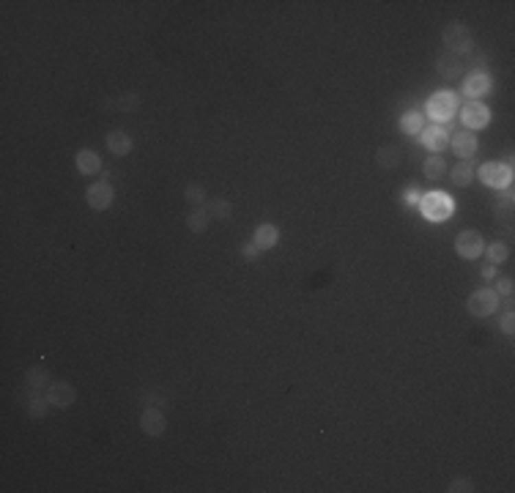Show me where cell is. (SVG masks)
Listing matches in <instances>:
<instances>
[{
    "mask_svg": "<svg viewBox=\"0 0 515 493\" xmlns=\"http://www.w3.org/2000/svg\"><path fill=\"white\" fill-rule=\"evenodd\" d=\"M466 310H469V315H474V318H488L491 312L499 310V296H496V290H494V288H477V290H472V296L466 299Z\"/></svg>",
    "mask_w": 515,
    "mask_h": 493,
    "instance_id": "cell-5",
    "label": "cell"
},
{
    "mask_svg": "<svg viewBox=\"0 0 515 493\" xmlns=\"http://www.w3.org/2000/svg\"><path fill=\"white\" fill-rule=\"evenodd\" d=\"M483 249H485V242H483L480 231H461V233H458V239H455V252H458V257H464V260H477V257L483 255Z\"/></svg>",
    "mask_w": 515,
    "mask_h": 493,
    "instance_id": "cell-8",
    "label": "cell"
},
{
    "mask_svg": "<svg viewBox=\"0 0 515 493\" xmlns=\"http://www.w3.org/2000/svg\"><path fill=\"white\" fill-rule=\"evenodd\" d=\"M27 395H30V403H27V414H30L33 420H41V417L47 414V406H49L47 395H44V392H33V389H27Z\"/></svg>",
    "mask_w": 515,
    "mask_h": 493,
    "instance_id": "cell-24",
    "label": "cell"
},
{
    "mask_svg": "<svg viewBox=\"0 0 515 493\" xmlns=\"http://www.w3.org/2000/svg\"><path fill=\"white\" fill-rule=\"evenodd\" d=\"M253 242H255V246L260 249V252L277 246V242H279V231H277V225H271V222H260V225L255 228V233H253Z\"/></svg>",
    "mask_w": 515,
    "mask_h": 493,
    "instance_id": "cell-17",
    "label": "cell"
},
{
    "mask_svg": "<svg viewBox=\"0 0 515 493\" xmlns=\"http://www.w3.org/2000/svg\"><path fill=\"white\" fill-rule=\"evenodd\" d=\"M25 384H27V389H33V392H44V389L49 387V373H47V367L33 365V367L25 373Z\"/></svg>",
    "mask_w": 515,
    "mask_h": 493,
    "instance_id": "cell-22",
    "label": "cell"
},
{
    "mask_svg": "<svg viewBox=\"0 0 515 493\" xmlns=\"http://www.w3.org/2000/svg\"><path fill=\"white\" fill-rule=\"evenodd\" d=\"M140 431H143L148 439L162 436V433L168 431V420H165V414H162L159 409H146V411L140 414Z\"/></svg>",
    "mask_w": 515,
    "mask_h": 493,
    "instance_id": "cell-13",
    "label": "cell"
},
{
    "mask_svg": "<svg viewBox=\"0 0 515 493\" xmlns=\"http://www.w3.org/2000/svg\"><path fill=\"white\" fill-rule=\"evenodd\" d=\"M118 110H124V113H135V110H140V93H135V91H126V93H121L118 96Z\"/></svg>",
    "mask_w": 515,
    "mask_h": 493,
    "instance_id": "cell-28",
    "label": "cell"
},
{
    "mask_svg": "<svg viewBox=\"0 0 515 493\" xmlns=\"http://www.w3.org/2000/svg\"><path fill=\"white\" fill-rule=\"evenodd\" d=\"M420 143L431 151V154H442L444 148H450V132L442 124H431L420 132Z\"/></svg>",
    "mask_w": 515,
    "mask_h": 493,
    "instance_id": "cell-10",
    "label": "cell"
},
{
    "mask_svg": "<svg viewBox=\"0 0 515 493\" xmlns=\"http://www.w3.org/2000/svg\"><path fill=\"white\" fill-rule=\"evenodd\" d=\"M502 332L513 334L515 332V318H513V301H507V312L502 315Z\"/></svg>",
    "mask_w": 515,
    "mask_h": 493,
    "instance_id": "cell-31",
    "label": "cell"
},
{
    "mask_svg": "<svg viewBox=\"0 0 515 493\" xmlns=\"http://www.w3.org/2000/svg\"><path fill=\"white\" fill-rule=\"evenodd\" d=\"M474 179H477V168H474L472 159H461V162L453 168V184H455V187L466 190V187L474 184Z\"/></svg>",
    "mask_w": 515,
    "mask_h": 493,
    "instance_id": "cell-18",
    "label": "cell"
},
{
    "mask_svg": "<svg viewBox=\"0 0 515 493\" xmlns=\"http://www.w3.org/2000/svg\"><path fill=\"white\" fill-rule=\"evenodd\" d=\"M209 222H211V214L206 206H198V209H190L187 214V228L192 233H206L209 231Z\"/></svg>",
    "mask_w": 515,
    "mask_h": 493,
    "instance_id": "cell-21",
    "label": "cell"
},
{
    "mask_svg": "<svg viewBox=\"0 0 515 493\" xmlns=\"http://www.w3.org/2000/svg\"><path fill=\"white\" fill-rule=\"evenodd\" d=\"M496 277V266L494 263H488L485 268H483V279H494Z\"/></svg>",
    "mask_w": 515,
    "mask_h": 493,
    "instance_id": "cell-34",
    "label": "cell"
},
{
    "mask_svg": "<svg viewBox=\"0 0 515 493\" xmlns=\"http://www.w3.org/2000/svg\"><path fill=\"white\" fill-rule=\"evenodd\" d=\"M442 41H444L447 52H453V55L464 58V55L474 52V36H472V30L464 22H450L444 27V33H442Z\"/></svg>",
    "mask_w": 515,
    "mask_h": 493,
    "instance_id": "cell-2",
    "label": "cell"
},
{
    "mask_svg": "<svg viewBox=\"0 0 515 493\" xmlns=\"http://www.w3.org/2000/svg\"><path fill=\"white\" fill-rule=\"evenodd\" d=\"M458 107H461V102H458V93L455 91H450V88H442V91H436L428 102H425V113L422 115H428L433 124H447V121H453L455 118V113H458Z\"/></svg>",
    "mask_w": 515,
    "mask_h": 493,
    "instance_id": "cell-1",
    "label": "cell"
},
{
    "mask_svg": "<svg viewBox=\"0 0 515 493\" xmlns=\"http://www.w3.org/2000/svg\"><path fill=\"white\" fill-rule=\"evenodd\" d=\"M206 209L214 220H231V214H233V203L228 198H214V200H209Z\"/></svg>",
    "mask_w": 515,
    "mask_h": 493,
    "instance_id": "cell-26",
    "label": "cell"
},
{
    "mask_svg": "<svg viewBox=\"0 0 515 493\" xmlns=\"http://www.w3.org/2000/svg\"><path fill=\"white\" fill-rule=\"evenodd\" d=\"M491 88H494V80H491V74H485V71H472V74H466V77H464L461 93H466L469 99L480 102V99H483L485 93H491Z\"/></svg>",
    "mask_w": 515,
    "mask_h": 493,
    "instance_id": "cell-9",
    "label": "cell"
},
{
    "mask_svg": "<svg viewBox=\"0 0 515 493\" xmlns=\"http://www.w3.org/2000/svg\"><path fill=\"white\" fill-rule=\"evenodd\" d=\"M49 406H58V409H69L74 400H77V389L69 384V381H49V387L44 389Z\"/></svg>",
    "mask_w": 515,
    "mask_h": 493,
    "instance_id": "cell-11",
    "label": "cell"
},
{
    "mask_svg": "<svg viewBox=\"0 0 515 493\" xmlns=\"http://www.w3.org/2000/svg\"><path fill=\"white\" fill-rule=\"evenodd\" d=\"M450 148H453V151H455L461 159H472V157L477 154V148H480V140H477V135H474V132L464 129V132L450 135Z\"/></svg>",
    "mask_w": 515,
    "mask_h": 493,
    "instance_id": "cell-12",
    "label": "cell"
},
{
    "mask_svg": "<svg viewBox=\"0 0 515 493\" xmlns=\"http://www.w3.org/2000/svg\"><path fill=\"white\" fill-rule=\"evenodd\" d=\"M184 200H187L192 209H198V206L206 203V190H203L201 184H187V187H184Z\"/></svg>",
    "mask_w": 515,
    "mask_h": 493,
    "instance_id": "cell-27",
    "label": "cell"
},
{
    "mask_svg": "<svg viewBox=\"0 0 515 493\" xmlns=\"http://www.w3.org/2000/svg\"><path fill=\"white\" fill-rule=\"evenodd\" d=\"M74 165H77V173L80 176H96L102 170V157L93 151V148H80L74 154Z\"/></svg>",
    "mask_w": 515,
    "mask_h": 493,
    "instance_id": "cell-15",
    "label": "cell"
},
{
    "mask_svg": "<svg viewBox=\"0 0 515 493\" xmlns=\"http://www.w3.org/2000/svg\"><path fill=\"white\" fill-rule=\"evenodd\" d=\"M258 255H260V249L255 246V242L242 244V257H244V260H250V263H253V260H258Z\"/></svg>",
    "mask_w": 515,
    "mask_h": 493,
    "instance_id": "cell-32",
    "label": "cell"
},
{
    "mask_svg": "<svg viewBox=\"0 0 515 493\" xmlns=\"http://www.w3.org/2000/svg\"><path fill=\"white\" fill-rule=\"evenodd\" d=\"M420 209H422V217L431 220V222H444L453 211H455V203L447 192H428L420 198Z\"/></svg>",
    "mask_w": 515,
    "mask_h": 493,
    "instance_id": "cell-3",
    "label": "cell"
},
{
    "mask_svg": "<svg viewBox=\"0 0 515 493\" xmlns=\"http://www.w3.org/2000/svg\"><path fill=\"white\" fill-rule=\"evenodd\" d=\"M477 176L491 190H507V187H513L515 170L510 162H485V165H480Z\"/></svg>",
    "mask_w": 515,
    "mask_h": 493,
    "instance_id": "cell-4",
    "label": "cell"
},
{
    "mask_svg": "<svg viewBox=\"0 0 515 493\" xmlns=\"http://www.w3.org/2000/svg\"><path fill=\"white\" fill-rule=\"evenodd\" d=\"M461 121L469 132H477V129H485L491 124V110L483 104V102H474L469 99L464 107H461Z\"/></svg>",
    "mask_w": 515,
    "mask_h": 493,
    "instance_id": "cell-6",
    "label": "cell"
},
{
    "mask_svg": "<svg viewBox=\"0 0 515 493\" xmlns=\"http://www.w3.org/2000/svg\"><path fill=\"white\" fill-rule=\"evenodd\" d=\"M464 69H466V60H464L461 55H453V52H444V55H439V60H436V71H439L444 80H455Z\"/></svg>",
    "mask_w": 515,
    "mask_h": 493,
    "instance_id": "cell-16",
    "label": "cell"
},
{
    "mask_svg": "<svg viewBox=\"0 0 515 493\" xmlns=\"http://www.w3.org/2000/svg\"><path fill=\"white\" fill-rule=\"evenodd\" d=\"M444 173H447V162H444L439 154H431V157L425 159V165H422V176H425L428 181H439Z\"/></svg>",
    "mask_w": 515,
    "mask_h": 493,
    "instance_id": "cell-23",
    "label": "cell"
},
{
    "mask_svg": "<svg viewBox=\"0 0 515 493\" xmlns=\"http://www.w3.org/2000/svg\"><path fill=\"white\" fill-rule=\"evenodd\" d=\"M85 203L93 209V211H107L113 203H115V190L110 181H93L88 190H85Z\"/></svg>",
    "mask_w": 515,
    "mask_h": 493,
    "instance_id": "cell-7",
    "label": "cell"
},
{
    "mask_svg": "<svg viewBox=\"0 0 515 493\" xmlns=\"http://www.w3.org/2000/svg\"><path fill=\"white\" fill-rule=\"evenodd\" d=\"M483 255L488 257V263L499 266V263H505V260L510 257V246L505 244V242H491V244H485Z\"/></svg>",
    "mask_w": 515,
    "mask_h": 493,
    "instance_id": "cell-25",
    "label": "cell"
},
{
    "mask_svg": "<svg viewBox=\"0 0 515 493\" xmlns=\"http://www.w3.org/2000/svg\"><path fill=\"white\" fill-rule=\"evenodd\" d=\"M400 162H403V154H400L398 146H381V148L376 151V165H378L381 170H398Z\"/></svg>",
    "mask_w": 515,
    "mask_h": 493,
    "instance_id": "cell-19",
    "label": "cell"
},
{
    "mask_svg": "<svg viewBox=\"0 0 515 493\" xmlns=\"http://www.w3.org/2000/svg\"><path fill=\"white\" fill-rule=\"evenodd\" d=\"M398 126H400V132H403V135L414 137V135H420V132L425 129V115H422V113H417V110H406V113L400 115Z\"/></svg>",
    "mask_w": 515,
    "mask_h": 493,
    "instance_id": "cell-20",
    "label": "cell"
},
{
    "mask_svg": "<svg viewBox=\"0 0 515 493\" xmlns=\"http://www.w3.org/2000/svg\"><path fill=\"white\" fill-rule=\"evenodd\" d=\"M447 491L450 493H472L474 491V483H472L469 477H455V480L447 485Z\"/></svg>",
    "mask_w": 515,
    "mask_h": 493,
    "instance_id": "cell-29",
    "label": "cell"
},
{
    "mask_svg": "<svg viewBox=\"0 0 515 493\" xmlns=\"http://www.w3.org/2000/svg\"><path fill=\"white\" fill-rule=\"evenodd\" d=\"M513 288H515L513 277H499L494 290H496V296H507V299H513Z\"/></svg>",
    "mask_w": 515,
    "mask_h": 493,
    "instance_id": "cell-30",
    "label": "cell"
},
{
    "mask_svg": "<svg viewBox=\"0 0 515 493\" xmlns=\"http://www.w3.org/2000/svg\"><path fill=\"white\" fill-rule=\"evenodd\" d=\"M104 143H107V151L113 154V157H126V154H132V135L126 132V129H110L107 135H104Z\"/></svg>",
    "mask_w": 515,
    "mask_h": 493,
    "instance_id": "cell-14",
    "label": "cell"
},
{
    "mask_svg": "<svg viewBox=\"0 0 515 493\" xmlns=\"http://www.w3.org/2000/svg\"><path fill=\"white\" fill-rule=\"evenodd\" d=\"M420 198H422V195H420V190H414V187L403 192V203H406V206H420Z\"/></svg>",
    "mask_w": 515,
    "mask_h": 493,
    "instance_id": "cell-33",
    "label": "cell"
}]
</instances>
